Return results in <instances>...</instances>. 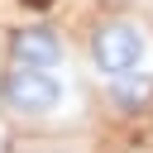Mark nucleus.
Returning <instances> with one entry per match:
<instances>
[{
  "instance_id": "f257e3e1",
  "label": "nucleus",
  "mask_w": 153,
  "mask_h": 153,
  "mask_svg": "<svg viewBox=\"0 0 153 153\" xmlns=\"http://www.w3.org/2000/svg\"><path fill=\"white\" fill-rule=\"evenodd\" d=\"M148 53H153V29L134 14H120V10L96 19L91 33H86V62L100 81L134 72V67H148Z\"/></svg>"
},
{
  "instance_id": "f03ea898",
  "label": "nucleus",
  "mask_w": 153,
  "mask_h": 153,
  "mask_svg": "<svg viewBox=\"0 0 153 153\" xmlns=\"http://www.w3.org/2000/svg\"><path fill=\"white\" fill-rule=\"evenodd\" d=\"M67 100H72V86L53 67H5L0 72V105L10 120L48 124L67 110Z\"/></svg>"
},
{
  "instance_id": "7ed1b4c3",
  "label": "nucleus",
  "mask_w": 153,
  "mask_h": 153,
  "mask_svg": "<svg viewBox=\"0 0 153 153\" xmlns=\"http://www.w3.org/2000/svg\"><path fill=\"white\" fill-rule=\"evenodd\" d=\"M5 62L10 67H53V72H62L67 67V43L53 24H24L5 43Z\"/></svg>"
},
{
  "instance_id": "20e7f679",
  "label": "nucleus",
  "mask_w": 153,
  "mask_h": 153,
  "mask_svg": "<svg viewBox=\"0 0 153 153\" xmlns=\"http://www.w3.org/2000/svg\"><path fill=\"white\" fill-rule=\"evenodd\" d=\"M105 100L120 110V115H139L153 105V67H134V72H120V76H105Z\"/></svg>"
},
{
  "instance_id": "39448f33",
  "label": "nucleus",
  "mask_w": 153,
  "mask_h": 153,
  "mask_svg": "<svg viewBox=\"0 0 153 153\" xmlns=\"http://www.w3.org/2000/svg\"><path fill=\"white\" fill-rule=\"evenodd\" d=\"M29 153H91L86 143H67V139H48V143H33Z\"/></svg>"
},
{
  "instance_id": "423d86ee",
  "label": "nucleus",
  "mask_w": 153,
  "mask_h": 153,
  "mask_svg": "<svg viewBox=\"0 0 153 153\" xmlns=\"http://www.w3.org/2000/svg\"><path fill=\"white\" fill-rule=\"evenodd\" d=\"M100 5H110V10H120V5H139V0H100Z\"/></svg>"
},
{
  "instance_id": "0eeeda50",
  "label": "nucleus",
  "mask_w": 153,
  "mask_h": 153,
  "mask_svg": "<svg viewBox=\"0 0 153 153\" xmlns=\"http://www.w3.org/2000/svg\"><path fill=\"white\" fill-rule=\"evenodd\" d=\"M24 5H48V0H24Z\"/></svg>"
}]
</instances>
